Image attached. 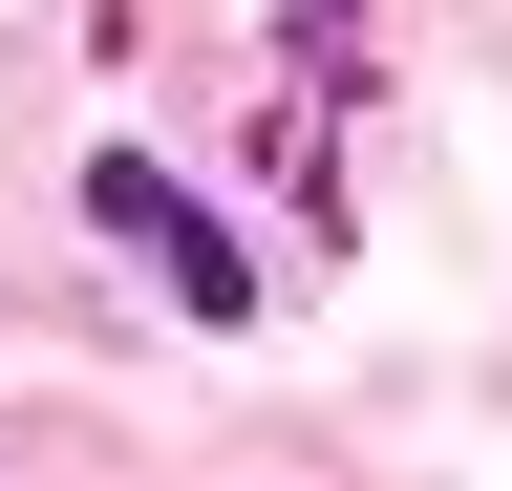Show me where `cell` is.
<instances>
[{
  "mask_svg": "<svg viewBox=\"0 0 512 491\" xmlns=\"http://www.w3.org/2000/svg\"><path fill=\"white\" fill-rule=\"evenodd\" d=\"M86 214H107V235H128V257H150V278L192 299V321H235V299H256V257H235V235H214V214H192V193H171V171H150V150H107V171H86Z\"/></svg>",
  "mask_w": 512,
  "mask_h": 491,
  "instance_id": "cell-1",
  "label": "cell"
}]
</instances>
